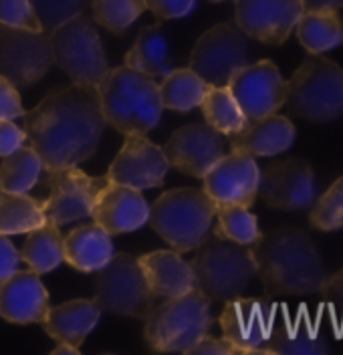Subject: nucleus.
Instances as JSON below:
<instances>
[{"label": "nucleus", "mask_w": 343, "mask_h": 355, "mask_svg": "<svg viewBox=\"0 0 343 355\" xmlns=\"http://www.w3.org/2000/svg\"><path fill=\"white\" fill-rule=\"evenodd\" d=\"M276 321V303L271 297H236L227 301L218 317L222 335L243 354H261Z\"/></svg>", "instance_id": "obj_14"}, {"label": "nucleus", "mask_w": 343, "mask_h": 355, "mask_svg": "<svg viewBox=\"0 0 343 355\" xmlns=\"http://www.w3.org/2000/svg\"><path fill=\"white\" fill-rule=\"evenodd\" d=\"M243 354L232 341H229L227 337H214V335H208L206 333L204 337L192 345L188 349V355H236Z\"/></svg>", "instance_id": "obj_41"}, {"label": "nucleus", "mask_w": 343, "mask_h": 355, "mask_svg": "<svg viewBox=\"0 0 343 355\" xmlns=\"http://www.w3.org/2000/svg\"><path fill=\"white\" fill-rule=\"evenodd\" d=\"M227 87L247 119L276 113L287 103V81L269 59L240 67L230 77Z\"/></svg>", "instance_id": "obj_15"}, {"label": "nucleus", "mask_w": 343, "mask_h": 355, "mask_svg": "<svg viewBox=\"0 0 343 355\" xmlns=\"http://www.w3.org/2000/svg\"><path fill=\"white\" fill-rule=\"evenodd\" d=\"M214 218H216V226L212 228V232L238 244L252 246L263 234L256 216L247 206H236V204L218 206Z\"/></svg>", "instance_id": "obj_34"}, {"label": "nucleus", "mask_w": 343, "mask_h": 355, "mask_svg": "<svg viewBox=\"0 0 343 355\" xmlns=\"http://www.w3.org/2000/svg\"><path fill=\"white\" fill-rule=\"evenodd\" d=\"M295 125L285 115H265L247 119V123L236 133L229 135L232 152H243L252 157H269L287 152L295 144Z\"/></svg>", "instance_id": "obj_22"}, {"label": "nucleus", "mask_w": 343, "mask_h": 355, "mask_svg": "<svg viewBox=\"0 0 343 355\" xmlns=\"http://www.w3.org/2000/svg\"><path fill=\"white\" fill-rule=\"evenodd\" d=\"M99 317L101 307L95 299H73L57 307H49L41 325L57 343L79 347L99 323Z\"/></svg>", "instance_id": "obj_25"}, {"label": "nucleus", "mask_w": 343, "mask_h": 355, "mask_svg": "<svg viewBox=\"0 0 343 355\" xmlns=\"http://www.w3.org/2000/svg\"><path fill=\"white\" fill-rule=\"evenodd\" d=\"M256 198L285 212L309 210L317 198L313 166L301 157H287L269 164L261 170Z\"/></svg>", "instance_id": "obj_13"}, {"label": "nucleus", "mask_w": 343, "mask_h": 355, "mask_svg": "<svg viewBox=\"0 0 343 355\" xmlns=\"http://www.w3.org/2000/svg\"><path fill=\"white\" fill-rule=\"evenodd\" d=\"M79 355V347H75V345H71V343H59L53 352H51V355Z\"/></svg>", "instance_id": "obj_46"}, {"label": "nucleus", "mask_w": 343, "mask_h": 355, "mask_svg": "<svg viewBox=\"0 0 343 355\" xmlns=\"http://www.w3.org/2000/svg\"><path fill=\"white\" fill-rule=\"evenodd\" d=\"M24 144H26V133L23 128H19L10 119H0V157L12 154Z\"/></svg>", "instance_id": "obj_42"}, {"label": "nucleus", "mask_w": 343, "mask_h": 355, "mask_svg": "<svg viewBox=\"0 0 343 355\" xmlns=\"http://www.w3.org/2000/svg\"><path fill=\"white\" fill-rule=\"evenodd\" d=\"M309 222L317 230L333 232L343 228V176L337 178L325 194L315 198L309 208Z\"/></svg>", "instance_id": "obj_36"}, {"label": "nucleus", "mask_w": 343, "mask_h": 355, "mask_svg": "<svg viewBox=\"0 0 343 355\" xmlns=\"http://www.w3.org/2000/svg\"><path fill=\"white\" fill-rule=\"evenodd\" d=\"M53 65L49 33L0 24V77L8 79L17 89L33 87Z\"/></svg>", "instance_id": "obj_11"}, {"label": "nucleus", "mask_w": 343, "mask_h": 355, "mask_svg": "<svg viewBox=\"0 0 343 355\" xmlns=\"http://www.w3.org/2000/svg\"><path fill=\"white\" fill-rule=\"evenodd\" d=\"M46 222L43 200L33 198L26 192L0 190V234H23Z\"/></svg>", "instance_id": "obj_29"}, {"label": "nucleus", "mask_w": 343, "mask_h": 355, "mask_svg": "<svg viewBox=\"0 0 343 355\" xmlns=\"http://www.w3.org/2000/svg\"><path fill=\"white\" fill-rule=\"evenodd\" d=\"M210 303L212 301L198 288H192L190 293L154 305L146 317L143 329L148 345L166 354H188V349L212 329L214 317Z\"/></svg>", "instance_id": "obj_5"}, {"label": "nucleus", "mask_w": 343, "mask_h": 355, "mask_svg": "<svg viewBox=\"0 0 343 355\" xmlns=\"http://www.w3.org/2000/svg\"><path fill=\"white\" fill-rule=\"evenodd\" d=\"M107 182V176H89L77 166L46 170L49 196L43 200L46 222L63 226L89 218L95 198Z\"/></svg>", "instance_id": "obj_12"}, {"label": "nucleus", "mask_w": 343, "mask_h": 355, "mask_svg": "<svg viewBox=\"0 0 343 355\" xmlns=\"http://www.w3.org/2000/svg\"><path fill=\"white\" fill-rule=\"evenodd\" d=\"M21 265V252L17 246L6 239V234H0V285L19 270Z\"/></svg>", "instance_id": "obj_43"}, {"label": "nucleus", "mask_w": 343, "mask_h": 355, "mask_svg": "<svg viewBox=\"0 0 343 355\" xmlns=\"http://www.w3.org/2000/svg\"><path fill=\"white\" fill-rule=\"evenodd\" d=\"M249 63L247 35L230 22H220L208 28L194 44L190 69L210 87H225L229 79Z\"/></svg>", "instance_id": "obj_10"}, {"label": "nucleus", "mask_w": 343, "mask_h": 355, "mask_svg": "<svg viewBox=\"0 0 343 355\" xmlns=\"http://www.w3.org/2000/svg\"><path fill=\"white\" fill-rule=\"evenodd\" d=\"M28 146L39 154L45 170L79 166L89 159L105 132L97 87L73 83L51 91L23 115Z\"/></svg>", "instance_id": "obj_1"}, {"label": "nucleus", "mask_w": 343, "mask_h": 355, "mask_svg": "<svg viewBox=\"0 0 343 355\" xmlns=\"http://www.w3.org/2000/svg\"><path fill=\"white\" fill-rule=\"evenodd\" d=\"M0 24L35 33L43 31L30 0H0Z\"/></svg>", "instance_id": "obj_38"}, {"label": "nucleus", "mask_w": 343, "mask_h": 355, "mask_svg": "<svg viewBox=\"0 0 343 355\" xmlns=\"http://www.w3.org/2000/svg\"><path fill=\"white\" fill-rule=\"evenodd\" d=\"M146 8L154 12L156 19L170 21V19H182L190 15L196 6V0H143Z\"/></svg>", "instance_id": "obj_39"}, {"label": "nucleus", "mask_w": 343, "mask_h": 355, "mask_svg": "<svg viewBox=\"0 0 343 355\" xmlns=\"http://www.w3.org/2000/svg\"><path fill=\"white\" fill-rule=\"evenodd\" d=\"M89 0H30L43 31L51 33L59 24L85 12Z\"/></svg>", "instance_id": "obj_37"}, {"label": "nucleus", "mask_w": 343, "mask_h": 355, "mask_svg": "<svg viewBox=\"0 0 343 355\" xmlns=\"http://www.w3.org/2000/svg\"><path fill=\"white\" fill-rule=\"evenodd\" d=\"M323 299L331 305L333 311H340L343 317V268H340L337 272H329L325 285L321 288Z\"/></svg>", "instance_id": "obj_44"}, {"label": "nucleus", "mask_w": 343, "mask_h": 355, "mask_svg": "<svg viewBox=\"0 0 343 355\" xmlns=\"http://www.w3.org/2000/svg\"><path fill=\"white\" fill-rule=\"evenodd\" d=\"M251 248L267 297L321 295L329 270L307 230L279 226L261 234Z\"/></svg>", "instance_id": "obj_2"}, {"label": "nucleus", "mask_w": 343, "mask_h": 355, "mask_svg": "<svg viewBox=\"0 0 343 355\" xmlns=\"http://www.w3.org/2000/svg\"><path fill=\"white\" fill-rule=\"evenodd\" d=\"M49 307V291L33 268H19L0 285V317L8 323H41Z\"/></svg>", "instance_id": "obj_21"}, {"label": "nucleus", "mask_w": 343, "mask_h": 355, "mask_svg": "<svg viewBox=\"0 0 343 355\" xmlns=\"http://www.w3.org/2000/svg\"><path fill=\"white\" fill-rule=\"evenodd\" d=\"M212 2H222V0H212Z\"/></svg>", "instance_id": "obj_47"}, {"label": "nucleus", "mask_w": 343, "mask_h": 355, "mask_svg": "<svg viewBox=\"0 0 343 355\" xmlns=\"http://www.w3.org/2000/svg\"><path fill=\"white\" fill-rule=\"evenodd\" d=\"M137 263L156 299L180 297L196 288L192 266L176 250H154L150 254L137 257Z\"/></svg>", "instance_id": "obj_23"}, {"label": "nucleus", "mask_w": 343, "mask_h": 355, "mask_svg": "<svg viewBox=\"0 0 343 355\" xmlns=\"http://www.w3.org/2000/svg\"><path fill=\"white\" fill-rule=\"evenodd\" d=\"M125 65L137 69L150 77H166L174 65L170 59V44L160 24L146 26L137 35L136 43L125 55Z\"/></svg>", "instance_id": "obj_28"}, {"label": "nucleus", "mask_w": 343, "mask_h": 355, "mask_svg": "<svg viewBox=\"0 0 343 355\" xmlns=\"http://www.w3.org/2000/svg\"><path fill=\"white\" fill-rule=\"evenodd\" d=\"M299 43L309 53H325L343 44V21L337 10L313 8L303 10L293 28Z\"/></svg>", "instance_id": "obj_27"}, {"label": "nucleus", "mask_w": 343, "mask_h": 355, "mask_svg": "<svg viewBox=\"0 0 343 355\" xmlns=\"http://www.w3.org/2000/svg\"><path fill=\"white\" fill-rule=\"evenodd\" d=\"M43 162L30 146H21L12 154L4 155L0 164V190L30 192L43 172Z\"/></svg>", "instance_id": "obj_32"}, {"label": "nucleus", "mask_w": 343, "mask_h": 355, "mask_svg": "<svg viewBox=\"0 0 343 355\" xmlns=\"http://www.w3.org/2000/svg\"><path fill=\"white\" fill-rule=\"evenodd\" d=\"M200 107L204 113L206 123L227 137L238 132L247 123V115L243 113L240 105L236 103V99L232 97L227 85L225 87H208Z\"/></svg>", "instance_id": "obj_33"}, {"label": "nucleus", "mask_w": 343, "mask_h": 355, "mask_svg": "<svg viewBox=\"0 0 343 355\" xmlns=\"http://www.w3.org/2000/svg\"><path fill=\"white\" fill-rule=\"evenodd\" d=\"M21 261H24L39 275H45L61 265L63 263V236L59 232V226L53 222H45L43 226L28 230L23 250H21Z\"/></svg>", "instance_id": "obj_30"}, {"label": "nucleus", "mask_w": 343, "mask_h": 355, "mask_svg": "<svg viewBox=\"0 0 343 355\" xmlns=\"http://www.w3.org/2000/svg\"><path fill=\"white\" fill-rule=\"evenodd\" d=\"M91 218L109 234L134 232L150 218V204L141 190L107 182L95 198Z\"/></svg>", "instance_id": "obj_20"}, {"label": "nucleus", "mask_w": 343, "mask_h": 355, "mask_svg": "<svg viewBox=\"0 0 343 355\" xmlns=\"http://www.w3.org/2000/svg\"><path fill=\"white\" fill-rule=\"evenodd\" d=\"M97 272L95 301L101 309L137 319H146L154 309L156 295L148 287L137 257L117 252Z\"/></svg>", "instance_id": "obj_9"}, {"label": "nucleus", "mask_w": 343, "mask_h": 355, "mask_svg": "<svg viewBox=\"0 0 343 355\" xmlns=\"http://www.w3.org/2000/svg\"><path fill=\"white\" fill-rule=\"evenodd\" d=\"M170 168L186 176L204 178V174L227 155V139L208 123H188L172 133L164 146Z\"/></svg>", "instance_id": "obj_16"}, {"label": "nucleus", "mask_w": 343, "mask_h": 355, "mask_svg": "<svg viewBox=\"0 0 343 355\" xmlns=\"http://www.w3.org/2000/svg\"><path fill=\"white\" fill-rule=\"evenodd\" d=\"M329 352L327 339L303 311L295 317H289L285 311L283 319L274 321L271 337L261 349V354L274 355H327Z\"/></svg>", "instance_id": "obj_24"}, {"label": "nucleus", "mask_w": 343, "mask_h": 355, "mask_svg": "<svg viewBox=\"0 0 343 355\" xmlns=\"http://www.w3.org/2000/svg\"><path fill=\"white\" fill-rule=\"evenodd\" d=\"M101 113L107 125L123 135H148L161 117L160 85L154 77L132 69H107L97 83Z\"/></svg>", "instance_id": "obj_3"}, {"label": "nucleus", "mask_w": 343, "mask_h": 355, "mask_svg": "<svg viewBox=\"0 0 343 355\" xmlns=\"http://www.w3.org/2000/svg\"><path fill=\"white\" fill-rule=\"evenodd\" d=\"M95 22L109 33H123L146 10L143 0H93Z\"/></svg>", "instance_id": "obj_35"}, {"label": "nucleus", "mask_w": 343, "mask_h": 355, "mask_svg": "<svg viewBox=\"0 0 343 355\" xmlns=\"http://www.w3.org/2000/svg\"><path fill=\"white\" fill-rule=\"evenodd\" d=\"M24 115V107L21 103L19 89L15 87L8 79L0 77V119H19Z\"/></svg>", "instance_id": "obj_40"}, {"label": "nucleus", "mask_w": 343, "mask_h": 355, "mask_svg": "<svg viewBox=\"0 0 343 355\" xmlns=\"http://www.w3.org/2000/svg\"><path fill=\"white\" fill-rule=\"evenodd\" d=\"M261 170L254 157L243 152L222 155L202 178L208 198L216 206H247L256 202Z\"/></svg>", "instance_id": "obj_19"}, {"label": "nucleus", "mask_w": 343, "mask_h": 355, "mask_svg": "<svg viewBox=\"0 0 343 355\" xmlns=\"http://www.w3.org/2000/svg\"><path fill=\"white\" fill-rule=\"evenodd\" d=\"M216 204L202 188H176L164 192L150 206V226L176 252H190L212 230Z\"/></svg>", "instance_id": "obj_6"}, {"label": "nucleus", "mask_w": 343, "mask_h": 355, "mask_svg": "<svg viewBox=\"0 0 343 355\" xmlns=\"http://www.w3.org/2000/svg\"><path fill=\"white\" fill-rule=\"evenodd\" d=\"M190 266L196 288L210 301L227 303L240 297L256 277L251 246L229 241L212 230L196 246V257Z\"/></svg>", "instance_id": "obj_4"}, {"label": "nucleus", "mask_w": 343, "mask_h": 355, "mask_svg": "<svg viewBox=\"0 0 343 355\" xmlns=\"http://www.w3.org/2000/svg\"><path fill=\"white\" fill-rule=\"evenodd\" d=\"M305 10L313 8H329V10H340L343 8V0H303Z\"/></svg>", "instance_id": "obj_45"}, {"label": "nucleus", "mask_w": 343, "mask_h": 355, "mask_svg": "<svg viewBox=\"0 0 343 355\" xmlns=\"http://www.w3.org/2000/svg\"><path fill=\"white\" fill-rule=\"evenodd\" d=\"M160 83V99L166 110L192 111L200 107L204 99L208 83L202 81L190 67L188 69H172Z\"/></svg>", "instance_id": "obj_31"}, {"label": "nucleus", "mask_w": 343, "mask_h": 355, "mask_svg": "<svg viewBox=\"0 0 343 355\" xmlns=\"http://www.w3.org/2000/svg\"><path fill=\"white\" fill-rule=\"evenodd\" d=\"M112 257V234L95 222L73 228L63 239V261L81 272H97Z\"/></svg>", "instance_id": "obj_26"}, {"label": "nucleus", "mask_w": 343, "mask_h": 355, "mask_svg": "<svg viewBox=\"0 0 343 355\" xmlns=\"http://www.w3.org/2000/svg\"><path fill=\"white\" fill-rule=\"evenodd\" d=\"M53 59L73 83L93 85L107 73V57L101 37L89 17L77 15L49 33Z\"/></svg>", "instance_id": "obj_8"}, {"label": "nucleus", "mask_w": 343, "mask_h": 355, "mask_svg": "<svg viewBox=\"0 0 343 355\" xmlns=\"http://www.w3.org/2000/svg\"><path fill=\"white\" fill-rule=\"evenodd\" d=\"M303 10V0H234L236 26L265 44L285 43Z\"/></svg>", "instance_id": "obj_17"}, {"label": "nucleus", "mask_w": 343, "mask_h": 355, "mask_svg": "<svg viewBox=\"0 0 343 355\" xmlns=\"http://www.w3.org/2000/svg\"><path fill=\"white\" fill-rule=\"evenodd\" d=\"M287 103L307 121H333L343 115V69L335 61L309 53L287 81Z\"/></svg>", "instance_id": "obj_7"}, {"label": "nucleus", "mask_w": 343, "mask_h": 355, "mask_svg": "<svg viewBox=\"0 0 343 355\" xmlns=\"http://www.w3.org/2000/svg\"><path fill=\"white\" fill-rule=\"evenodd\" d=\"M168 170L170 164L164 150L148 139V135H125V141L105 176L114 184L148 190L160 188L166 182Z\"/></svg>", "instance_id": "obj_18"}]
</instances>
